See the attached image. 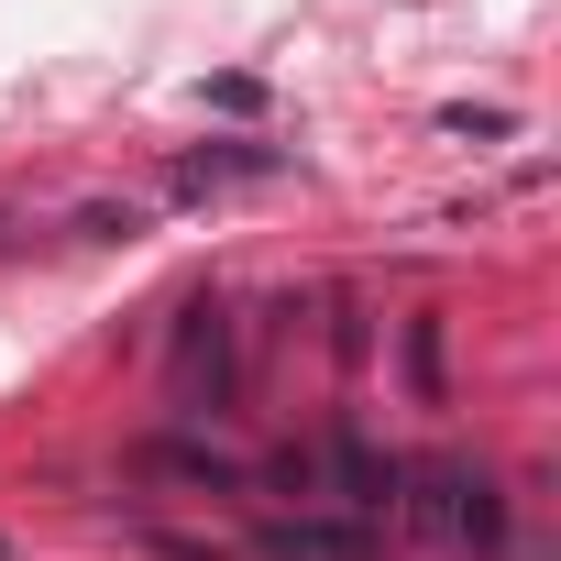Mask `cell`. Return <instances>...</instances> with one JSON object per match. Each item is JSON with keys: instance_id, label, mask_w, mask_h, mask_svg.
<instances>
[{"instance_id": "5b68a950", "label": "cell", "mask_w": 561, "mask_h": 561, "mask_svg": "<svg viewBox=\"0 0 561 561\" xmlns=\"http://www.w3.org/2000/svg\"><path fill=\"white\" fill-rule=\"evenodd\" d=\"M275 165H287L275 144H209V154H187V165H176V187H187V198H209L220 176H275Z\"/></svg>"}, {"instance_id": "277c9868", "label": "cell", "mask_w": 561, "mask_h": 561, "mask_svg": "<svg viewBox=\"0 0 561 561\" xmlns=\"http://www.w3.org/2000/svg\"><path fill=\"white\" fill-rule=\"evenodd\" d=\"M275 561H375V528H320V517H287V528H264Z\"/></svg>"}, {"instance_id": "8992f818", "label": "cell", "mask_w": 561, "mask_h": 561, "mask_svg": "<svg viewBox=\"0 0 561 561\" xmlns=\"http://www.w3.org/2000/svg\"><path fill=\"white\" fill-rule=\"evenodd\" d=\"M408 386L419 408H440V320H408Z\"/></svg>"}, {"instance_id": "ba28073f", "label": "cell", "mask_w": 561, "mask_h": 561, "mask_svg": "<svg viewBox=\"0 0 561 561\" xmlns=\"http://www.w3.org/2000/svg\"><path fill=\"white\" fill-rule=\"evenodd\" d=\"M275 484H287V495H320V451L287 440V451H275Z\"/></svg>"}, {"instance_id": "6da1fadb", "label": "cell", "mask_w": 561, "mask_h": 561, "mask_svg": "<svg viewBox=\"0 0 561 561\" xmlns=\"http://www.w3.org/2000/svg\"><path fill=\"white\" fill-rule=\"evenodd\" d=\"M397 484H419L408 495V517H419V539H440V550H495L506 539V506H495V473H473V462H419V473H397Z\"/></svg>"}, {"instance_id": "3957f363", "label": "cell", "mask_w": 561, "mask_h": 561, "mask_svg": "<svg viewBox=\"0 0 561 561\" xmlns=\"http://www.w3.org/2000/svg\"><path fill=\"white\" fill-rule=\"evenodd\" d=\"M231 408V309L198 298L176 331V419H220Z\"/></svg>"}, {"instance_id": "7a4b0ae2", "label": "cell", "mask_w": 561, "mask_h": 561, "mask_svg": "<svg viewBox=\"0 0 561 561\" xmlns=\"http://www.w3.org/2000/svg\"><path fill=\"white\" fill-rule=\"evenodd\" d=\"M397 473H408V462H386V451H375V430L342 408V419H331V451H320V495H331V506H353V528H375V517L397 506Z\"/></svg>"}, {"instance_id": "52a82bcc", "label": "cell", "mask_w": 561, "mask_h": 561, "mask_svg": "<svg viewBox=\"0 0 561 561\" xmlns=\"http://www.w3.org/2000/svg\"><path fill=\"white\" fill-rule=\"evenodd\" d=\"M144 462H154V473H187V484H209V495L231 484V462H220V451H198V440H165V451H144Z\"/></svg>"}]
</instances>
